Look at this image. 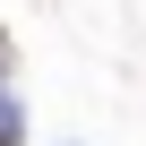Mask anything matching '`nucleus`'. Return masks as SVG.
<instances>
[]
</instances>
